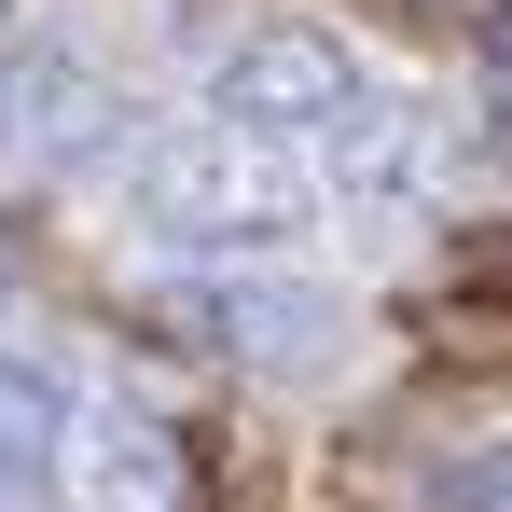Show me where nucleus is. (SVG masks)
<instances>
[{
  "label": "nucleus",
  "instance_id": "0eeeda50",
  "mask_svg": "<svg viewBox=\"0 0 512 512\" xmlns=\"http://www.w3.org/2000/svg\"><path fill=\"white\" fill-rule=\"evenodd\" d=\"M0 291H14V263H0Z\"/></svg>",
  "mask_w": 512,
  "mask_h": 512
},
{
  "label": "nucleus",
  "instance_id": "f257e3e1",
  "mask_svg": "<svg viewBox=\"0 0 512 512\" xmlns=\"http://www.w3.org/2000/svg\"><path fill=\"white\" fill-rule=\"evenodd\" d=\"M139 222L167 250H194V263H291L305 222H319V194H305V167L277 139H250V125L208 111V125H167L139 153Z\"/></svg>",
  "mask_w": 512,
  "mask_h": 512
},
{
  "label": "nucleus",
  "instance_id": "39448f33",
  "mask_svg": "<svg viewBox=\"0 0 512 512\" xmlns=\"http://www.w3.org/2000/svg\"><path fill=\"white\" fill-rule=\"evenodd\" d=\"M70 512H180V443H153V429L70 443Z\"/></svg>",
  "mask_w": 512,
  "mask_h": 512
},
{
  "label": "nucleus",
  "instance_id": "7ed1b4c3",
  "mask_svg": "<svg viewBox=\"0 0 512 512\" xmlns=\"http://www.w3.org/2000/svg\"><path fill=\"white\" fill-rule=\"evenodd\" d=\"M70 485V374H42L28 346H0V512Z\"/></svg>",
  "mask_w": 512,
  "mask_h": 512
},
{
  "label": "nucleus",
  "instance_id": "f03ea898",
  "mask_svg": "<svg viewBox=\"0 0 512 512\" xmlns=\"http://www.w3.org/2000/svg\"><path fill=\"white\" fill-rule=\"evenodd\" d=\"M360 97H374V84H360V56H346L333 28H291V14H277V28H236V42L208 56V111L250 125V139H305V125L333 139Z\"/></svg>",
  "mask_w": 512,
  "mask_h": 512
},
{
  "label": "nucleus",
  "instance_id": "20e7f679",
  "mask_svg": "<svg viewBox=\"0 0 512 512\" xmlns=\"http://www.w3.org/2000/svg\"><path fill=\"white\" fill-rule=\"evenodd\" d=\"M333 139H346V194L360 208H416L429 194V111L416 97H360Z\"/></svg>",
  "mask_w": 512,
  "mask_h": 512
},
{
  "label": "nucleus",
  "instance_id": "423d86ee",
  "mask_svg": "<svg viewBox=\"0 0 512 512\" xmlns=\"http://www.w3.org/2000/svg\"><path fill=\"white\" fill-rule=\"evenodd\" d=\"M222 333L250 346L263 374H305V360L333 346V291H291V277H236V291H222Z\"/></svg>",
  "mask_w": 512,
  "mask_h": 512
},
{
  "label": "nucleus",
  "instance_id": "6e6552de",
  "mask_svg": "<svg viewBox=\"0 0 512 512\" xmlns=\"http://www.w3.org/2000/svg\"><path fill=\"white\" fill-rule=\"evenodd\" d=\"M0 14H14V0H0Z\"/></svg>",
  "mask_w": 512,
  "mask_h": 512
}]
</instances>
